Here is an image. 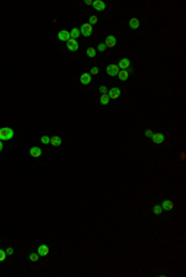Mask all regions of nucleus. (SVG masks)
I'll return each instance as SVG.
<instances>
[{
  "label": "nucleus",
  "instance_id": "f257e3e1",
  "mask_svg": "<svg viewBox=\"0 0 186 277\" xmlns=\"http://www.w3.org/2000/svg\"><path fill=\"white\" fill-rule=\"evenodd\" d=\"M14 137V131L9 127L0 128V140H10Z\"/></svg>",
  "mask_w": 186,
  "mask_h": 277
},
{
  "label": "nucleus",
  "instance_id": "f03ea898",
  "mask_svg": "<svg viewBox=\"0 0 186 277\" xmlns=\"http://www.w3.org/2000/svg\"><path fill=\"white\" fill-rule=\"evenodd\" d=\"M79 31H81V34L83 35V36L88 37V36H91V35H92L93 29H92V26H91L90 24H88V23H86V24H83V25L81 26V29H79Z\"/></svg>",
  "mask_w": 186,
  "mask_h": 277
},
{
  "label": "nucleus",
  "instance_id": "7ed1b4c3",
  "mask_svg": "<svg viewBox=\"0 0 186 277\" xmlns=\"http://www.w3.org/2000/svg\"><path fill=\"white\" fill-rule=\"evenodd\" d=\"M107 73L109 75V76H117V75L119 73V67L114 64H110V65L107 66Z\"/></svg>",
  "mask_w": 186,
  "mask_h": 277
},
{
  "label": "nucleus",
  "instance_id": "20e7f679",
  "mask_svg": "<svg viewBox=\"0 0 186 277\" xmlns=\"http://www.w3.org/2000/svg\"><path fill=\"white\" fill-rule=\"evenodd\" d=\"M57 37H59L60 41H66V42H67L70 39H71L70 32L67 31V30H61V31L57 34Z\"/></svg>",
  "mask_w": 186,
  "mask_h": 277
},
{
  "label": "nucleus",
  "instance_id": "39448f33",
  "mask_svg": "<svg viewBox=\"0 0 186 277\" xmlns=\"http://www.w3.org/2000/svg\"><path fill=\"white\" fill-rule=\"evenodd\" d=\"M48 252H50V249H48V246L47 245H40L39 247H37V254L40 255V256H47Z\"/></svg>",
  "mask_w": 186,
  "mask_h": 277
},
{
  "label": "nucleus",
  "instance_id": "423d86ee",
  "mask_svg": "<svg viewBox=\"0 0 186 277\" xmlns=\"http://www.w3.org/2000/svg\"><path fill=\"white\" fill-rule=\"evenodd\" d=\"M78 47H79V45H78L77 40L70 39V40L67 41V49H68L70 51H77V50H78Z\"/></svg>",
  "mask_w": 186,
  "mask_h": 277
},
{
  "label": "nucleus",
  "instance_id": "0eeeda50",
  "mask_svg": "<svg viewBox=\"0 0 186 277\" xmlns=\"http://www.w3.org/2000/svg\"><path fill=\"white\" fill-rule=\"evenodd\" d=\"M92 5L96 10H98V11H103L105 9V3L102 1V0H94V1L92 3Z\"/></svg>",
  "mask_w": 186,
  "mask_h": 277
},
{
  "label": "nucleus",
  "instance_id": "6e6552de",
  "mask_svg": "<svg viewBox=\"0 0 186 277\" xmlns=\"http://www.w3.org/2000/svg\"><path fill=\"white\" fill-rule=\"evenodd\" d=\"M152 139L155 144H161L164 142V139H165V137H164V134H161V133H154L152 135Z\"/></svg>",
  "mask_w": 186,
  "mask_h": 277
},
{
  "label": "nucleus",
  "instance_id": "1a4fd4ad",
  "mask_svg": "<svg viewBox=\"0 0 186 277\" xmlns=\"http://www.w3.org/2000/svg\"><path fill=\"white\" fill-rule=\"evenodd\" d=\"M91 73H88V72H85V73H82L81 75V78H79V81H81L82 85H90L91 83Z\"/></svg>",
  "mask_w": 186,
  "mask_h": 277
},
{
  "label": "nucleus",
  "instance_id": "9d476101",
  "mask_svg": "<svg viewBox=\"0 0 186 277\" xmlns=\"http://www.w3.org/2000/svg\"><path fill=\"white\" fill-rule=\"evenodd\" d=\"M117 44V40H116V37L113 36V35H109V36L105 37V41H104V45L107 46V47H113L114 45Z\"/></svg>",
  "mask_w": 186,
  "mask_h": 277
},
{
  "label": "nucleus",
  "instance_id": "9b49d317",
  "mask_svg": "<svg viewBox=\"0 0 186 277\" xmlns=\"http://www.w3.org/2000/svg\"><path fill=\"white\" fill-rule=\"evenodd\" d=\"M108 96H109V98L116 99V98H118L119 96H121V90H119V88H117V87H114V88L109 90V93H108Z\"/></svg>",
  "mask_w": 186,
  "mask_h": 277
},
{
  "label": "nucleus",
  "instance_id": "f8f14e48",
  "mask_svg": "<svg viewBox=\"0 0 186 277\" xmlns=\"http://www.w3.org/2000/svg\"><path fill=\"white\" fill-rule=\"evenodd\" d=\"M41 154H42V151H41V149H40L39 147H32V148L30 149V155H31V157L39 158Z\"/></svg>",
  "mask_w": 186,
  "mask_h": 277
},
{
  "label": "nucleus",
  "instance_id": "ddd939ff",
  "mask_svg": "<svg viewBox=\"0 0 186 277\" xmlns=\"http://www.w3.org/2000/svg\"><path fill=\"white\" fill-rule=\"evenodd\" d=\"M129 66H130L129 59H122L121 61H119V66H118V67L122 68V70H127V68H129Z\"/></svg>",
  "mask_w": 186,
  "mask_h": 277
},
{
  "label": "nucleus",
  "instance_id": "4468645a",
  "mask_svg": "<svg viewBox=\"0 0 186 277\" xmlns=\"http://www.w3.org/2000/svg\"><path fill=\"white\" fill-rule=\"evenodd\" d=\"M160 206H161L163 210H167V211H169V210H171L172 208H174V203L170 201V200H164Z\"/></svg>",
  "mask_w": 186,
  "mask_h": 277
},
{
  "label": "nucleus",
  "instance_id": "2eb2a0df",
  "mask_svg": "<svg viewBox=\"0 0 186 277\" xmlns=\"http://www.w3.org/2000/svg\"><path fill=\"white\" fill-rule=\"evenodd\" d=\"M50 143H51L54 147H60L61 143H62V139H61L60 137H57V135H55V137H51V138H50Z\"/></svg>",
  "mask_w": 186,
  "mask_h": 277
},
{
  "label": "nucleus",
  "instance_id": "dca6fc26",
  "mask_svg": "<svg viewBox=\"0 0 186 277\" xmlns=\"http://www.w3.org/2000/svg\"><path fill=\"white\" fill-rule=\"evenodd\" d=\"M79 34H81V31H79V29H78V28H73V29L70 31V36H71V39H73V40H76V39H78V37H79Z\"/></svg>",
  "mask_w": 186,
  "mask_h": 277
},
{
  "label": "nucleus",
  "instance_id": "f3484780",
  "mask_svg": "<svg viewBox=\"0 0 186 277\" xmlns=\"http://www.w3.org/2000/svg\"><path fill=\"white\" fill-rule=\"evenodd\" d=\"M129 26L132 29H138L139 28V20L136 19V17H133V19H130L129 20Z\"/></svg>",
  "mask_w": 186,
  "mask_h": 277
},
{
  "label": "nucleus",
  "instance_id": "a211bd4d",
  "mask_svg": "<svg viewBox=\"0 0 186 277\" xmlns=\"http://www.w3.org/2000/svg\"><path fill=\"white\" fill-rule=\"evenodd\" d=\"M118 75H119V80H121V81H127L128 77H129V73H128L127 70H122V71L119 72Z\"/></svg>",
  "mask_w": 186,
  "mask_h": 277
},
{
  "label": "nucleus",
  "instance_id": "6ab92c4d",
  "mask_svg": "<svg viewBox=\"0 0 186 277\" xmlns=\"http://www.w3.org/2000/svg\"><path fill=\"white\" fill-rule=\"evenodd\" d=\"M109 96H108V93H105V95H102V97L99 98V102L103 104V106H105V104H108L109 103Z\"/></svg>",
  "mask_w": 186,
  "mask_h": 277
},
{
  "label": "nucleus",
  "instance_id": "aec40b11",
  "mask_svg": "<svg viewBox=\"0 0 186 277\" xmlns=\"http://www.w3.org/2000/svg\"><path fill=\"white\" fill-rule=\"evenodd\" d=\"M87 56L88 57H94L96 56V50L93 47H88L87 49Z\"/></svg>",
  "mask_w": 186,
  "mask_h": 277
},
{
  "label": "nucleus",
  "instance_id": "412c9836",
  "mask_svg": "<svg viewBox=\"0 0 186 277\" xmlns=\"http://www.w3.org/2000/svg\"><path fill=\"white\" fill-rule=\"evenodd\" d=\"M29 258H30V260L32 261V262H36L39 258H40V255H39V254H30Z\"/></svg>",
  "mask_w": 186,
  "mask_h": 277
},
{
  "label": "nucleus",
  "instance_id": "4be33fe9",
  "mask_svg": "<svg viewBox=\"0 0 186 277\" xmlns=\"http://www.w3.org/2000/svg\"><path fill=\"white\" fill-rule=\"evenodd\" d=\"M153 211H154V214H156V215H159V214H161V211H163V209H161V206L160 205H155L154 208H153Z\"/></svg>",
  "mask_w": 186,
  "mask_h": 277
},
{
  "label": "nucleus",
  "instance_id": "5701e85b",
  "mask_svg": "<svg viewBox=\"0 0 186 277\" xmlns=\"http://www.w3.org/2000/svg\"><path fill=\"white\" fill-rule=\"evenodd\" d=\"M40 140H41V143H43V144H48V143H50V137H47V135H42V137L40 138Z\"/></svg>",
  "mask_w": 186,
  "mask_h": 277
},
{
  "label": "nucleus",
  "instance_id": "b1692460",
  "mask_svg": "<svg viewBox=\"0 0 186 277\" xmlns=\"http://www.w3.org/2000/svg\"><path fill=\"white\" fill-rule=\"evenodd\" d=\"M5 258H6V252L3 251V250H0V262L5 261Z\"/></svg>",
  "mask_w": 186,
  "mask_h": 277
},
{
  "label": "nucleus",
  "instance_id": "393cba45",
  "mask_svg": "<svg viewBox=\"0 0 186 277\" xmlns=\"http://www.w3.org/2000/svg\"><path fill=\"white\" fill-rule=\"evenodd\" d=\"M88 24H90L91 26H92V25H94V24H97V16L92 15V16L90 17V23H88Z\"/></svg>",
  "mask_w": 186,
  "mask_h": 277
},
{
  "label": "nucleus",
  "instance_id": "a878e982",
  "mask_svg": "<svg viewBox=\"0 0 186 277\" xmlns=\"http://www.w3.org/2000/svg\"><path fill=\"white\" fill-rule=\"evenodd\" d=\"M99 92H101L102 95H105V93L108 92V88H107L105 86H101V87H99Z\"/></svg>",
  "mask_w": 186,
  "mask_h": 277
},
{
  "label": "nucleus",
  "instance_id": "bb28decb",
  "mask_svg": "<svg viewBox=\"0 0 186 277\" xmlns=\"http://www.w3.org/2000/svg\"><path fill=\"white\" fill-rule=\"evenodd\" d=\"M105 49H107V46L104 45V44H98V50L101 51V52H103V51H105Z\"/></svg>",
  "mask_w": 186,
  "mask_h": 277
},
{
  "label": "nucleus",
  "instance_id": "cd10ccee",
  "mask_svg": "<svg viewBox=\"0 0 186 277\" xmlns=\"http://www.w3.org/2000/svg\"><path fill=\"white\" fill-rule=\"evenodd\" d=\"M90 73L91 75H97V73H98V67H96V66H94V67H92Z\"/></svg>",
  "mask_w": 186,
  "mask_h": 277
},
{
  "label": "nucleus",
  "instance_id": "c85d7f7f",
  "mask_svg": "<svg viewBox=\"0 0 186 277\" xmlns=\"http://www.w3.org/2000/svg\"><path fill=\"white\" fill-rule=\"evenodd\" d=\"M153 134H154V133L152 132V129H147V131H145V135H147L148 138H152V135H153Z\"/></svg>",
  "mask_w": 186,
  "mask_h": 277
},
{
  "label": "nucleus",
  "instance_id": "c756f323",
  "mask_svg": "<svg viewBox=\"0 0 186 277\" xmlns=\"http://www.w3.org/2000/svg\"><path fill=\"white\" fill-rule=\"evenodd\" d=\"M5 252H6V255H12V254H14V249H12V247H8Z\"/></svg>",
  "mask_w": 186,
  "mask_h": 277
},
{
  "label": "nucleus",
  "instance_id": "7c9ffc66",
  "mask_svg": "<svg viewBox=\"0 0 186 277\" xmlns=\"http://www.w3.org/2000/svg\"><path fill=\"white\" fill-rule=\"evenodd\" d=\"M92 0H86V1H85V4H87V5H92Z\"/></svg>",
  "mask_w": 186,
  "mask_h": 277
},
{
  "label": "nucleus",
  "instance_id": "2f4dec72",
  "mask_svg": "<svg viewBox=\"0 0 186 277\" xmlns=\"http://www.w3.org/2000/svg\"><path fill=\"white\" fill-rule=\"evenodd\" d=\"M3 151V143H1V140H0V152Z\"/></svg>",
  "mask_w": 186,
  "mask_h": 277
}]
</instances>
